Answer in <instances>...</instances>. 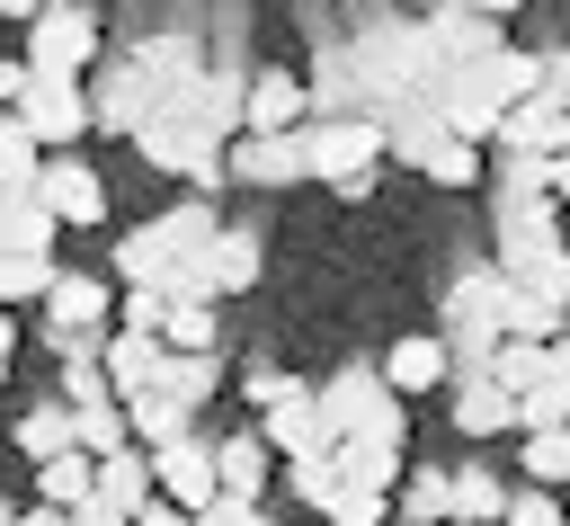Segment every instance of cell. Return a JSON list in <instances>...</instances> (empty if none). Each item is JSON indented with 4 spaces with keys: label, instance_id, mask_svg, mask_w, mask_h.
<instances>
[{
    "label": "cell",
    "instance_id": "obj_1",
    "mask_svg": "<svg viewBox=\"0 0 570 526\" xmlns=\"http://www.w3.org/2000/svg\"><path fill=\"white\" fill-rule=\"evenodd\" d=\"M312 419H321V437L330 446H392L401 455V437H410V401H392L383 383H374V366H338L330 383H312Z\"/></svg>",
    "mask_w": 570,
    "mask_h": 526
},
{
    "label": "cell",
    "instance_id": "obj_2",
    "mask_svg": "<svg viewBox=\"0 0 570 526\" xmlns=\"http://www.w3.org/2000/svg\"><path fill=\"white\" fill-rule=\"evenodd\" d=\"M214 232H223V214L187 196V205H169V214H151V223H134V232L116 241V276H125V285H151V276H169V267H187V259H196V250H205Z\"/></svg>",
    "mask_w": 570,
    "mask_h": 526
},
{
    "label": "cell",
    "instance_id": "obj_3",
    "mask_svg": "<svg viewBox=\"0 0 570 526\" xmlns=\"http://www.w3.org/2000/svg\"><path fill=\"white\" fill-rule=\"evenodd\" d=\"M499 294H508L499 267H463V276L445 285V321H436L428 339L445 348L454 374H481V366H490V348H499Z\"/></svg>",
    "mask_w": 570,
    "mask_h": 526
},
{
    "label": "cell",
    "instance_id": "obj_4",
    "mask_svg": "<svg viewBox=\"0 0 570 526\" xmlns=\"http://www.w3.org/2000/svg\"><path fill=\"white\" fill-rule=\"evenodd\" d=\"M374 160H383V125L374 116H312L303 125V178H321L338 196H365Z\"/></svg>",
    "mask_w": 570,
    "mask_h": 526
},
{
    "label": "cell",
    "instance_id": "obj_5",
    "mask_svg": "<svg viewBox=\"0 0 570 526\" xmlns=\"http://www.w3.org/2000/svg\"><path fill=\"white\" fill-rule=\"evenodd\" d=\"M160 89H169V80H160V71H151L134 45H125V53H107V62H98V80H80L89 134H134V125L160 107Z\"/></svg>",
    "mask_w": 570,
    "mask_h": 526
},
{
    "label": "cell",
    "instance_id": "obj_6",
    "mask_svg": "<svg viewBox=\"0 0 570 526\" xmlns=\"http://www.w3.org/2000/svg\"><path fill=\"white\" fill-rule=\"evenodd\" d=\"M0 116H9V125H18V134H27V143L45 152V160H53V152H71V143L89 134L80 80H53V71H27V89H18V98H9Z\"/></svg>",
    "mask_w": 570,
    "mask_h": 526
},
{
    "label": "cell",
    "instance_id": "obj_7",
    "mask_svg": "<svg viewBox=\"0 0 570 526\" xmlns=\"http://www.w3.org/2000/svg\"><path fill=\"white\" fill-rule=\"evenodd\" d=\"M98 45H107V27H98V9H45L36 0V18H27V71H53V80H80L89 62H98Z\"/></svg>",
    "mask_w": 570,
    "mask_h": 526
},
{
    "label": "cell",
    "instance_id": "obj_8",
    "mask_svg": "<svg viewBox=\"0 0 570 526\" xmlns=\"http://www.w3.org/2000/svg\"><path fill=\"white\" fill-rule=\"evenodd\" d=\"M561 134H570V116H561V80H552V71H543L534 98H517V107L490 125V143H499L508 160H561Z\"/></svg>",
    "mask_w": 570,
    "mask_h": 526
},
{
    "label": "cell",
    "instance_id": "obj_9",
    "mask_svg": "<svg viewBox=\"0 0 570 526\" xmlns=\"http://www.w3.org/2000/svg\"><path fill=\"white\" fill-rule=\"evenodd\" d=\"M410 27L428 36V53H436L445 71H472V62H490V53L508 45L499 9H428V18H410Z\"/></svg>",
    "mask_w": 570,
    "mask_h": 526
},
{
    "label": "cell",
    "instance_id": "obj_10",
    "mask_svg": "<svg viewBox=\"0 0 570 526\" xmlns=\"http://www.w3.org/2000/svg\"><path fill=\"white\" fill-rule=\"evenodd\" d=\"M36 205L53 214V232H62V223H107V187H98V169H89L80 152H53V160L36 169Z\"/></svg>",
    "mask_w": 570,
    "mask_h": 526
},
{
    "label": "cell",
    "instance_id": "obj_11",
    "mask_svg": "<svg viewBox=\"0 0 570 526\" xmlns=\"http://www.w3.org/2000/svg\"><path fill=\"white\" fill-rule=\"evenodd\" d=\"M294 125H312V89L294 80V71H249L240 80V134H294Z\"/></svg>",
    "mask_w": 570,
    "mask_h": 526
},
{
    "label": "cell",
    "instance_id": "obj_12",
    "mask_svg": "<svg viewBox=\"0 0 570 526\" xmlns=\"http://www.w3.org/2000/svg\"><path fill=\"white\" fill-rule=\"evenodd\" d=\"M232 178H240V187H294V178H303V125H294V134H267V143H258V134H232V143H223V187H232Z\"/></svg>",
    "mask_w": 570,
    "mask_h": 526
},
{
    "label": "cell",
    "instance_id": "obj_13",
    "mask_svg": "<svg viewBox=\"0 0 570 526\" xmlns=\"http://www.w3.org/2000/svg\"><path fill=\"white\" fill-rule=\"evenodd\" d=\"M142 464H151V499H160V508L196 517V508L214 499V464H205V437H178V446H160V455H142Z\"/></svg>",
    "mask_w": 570,
    "mask_h": 526
},
{
    "label": "cell",
    "instance_id": "obj_14",
    "mask_svg": "<svg viewBox=\"0 0 570 526\" xmlns=\"http://www.w3.org/2000/svg\"><path fill=\"white\" fill-rule=\"evenodd\" d=\"M116 312V294H107V276H80V267H53V285H45V330L53 339H89L98 321Z\"/></svg>",
    "mask_w": 570,
    "mask_h": 526
},
{
    "label": "cell",
    "instance_id": "obj_15",
    "mask_svg": "<svg viewBox=\"0 0 570 526\" xmlns=\"http://www.w3.org/2000/svg\"><path fill=\"white\" fill-rule=\"evenodd\" d=\"M374 383H383L392 401H419V392L454 383V366H445V348H436L428 330H410V339H392V348L374 357Z\"/></svg>",
    "mask_w": 570,
    "mask_h": 526
},
{
    "label": "cell",
    "instance_id": "obj_16",
    "mask_svg": "<svg viewBox=\"0 0 570 526\" xmlns=\"http://www.w3.org/2000/svg\"><path fill=\"white\" fill-rule=\"evenodd\" d=\"M249 276H258V232H249V223H223V232L196 250V285H205V303L249 294Z\"/></svg>",
    "mask_w": 570,
    "mask_h": 526
},
{
    "label": "cell",
    "instance_id": "obj_17",
    "mask_svg": "<svg viewBox=\"0 0 570 526\" xmlns=\"http://www.w3.org/2000/svg\"><path fill=\"white\" fill-rule=\"evenodd\" d=\"M160 339H134V330H107V348H98V383H107V401H142L151 383H160Z\"/></svg>",
    "mask_w": 570,
    "mask_h": 526
},
{
    "label": "cell",
    "instance_id": "obj_18",
    "mask_svg": "<svg viewBox=\"0 0 570 526\" xmlns=\"http://www.w3.org/2000/svg\"><path fill=\"white\" fill-rule=\"evenodd\" d=\"M499 508H508V481L481 455L445 464V526H499Z\"/></svg>",
    "mask_w": 570,
    "mask_h": 526
},
{
    "label": "cell",
    "instance_id": "obj_19",
    "mask_svg": "<svg viewBox=\"0 0 570 526\" xmlns=\"http://www.w3.org/2000/svg\"><path fill=\"white\" fill-rule=\"evenodd\" d=\"M205 464H214V490L223 499L267 508V446L258 437H205Z\"/></svg>",
    "mask_w": 570,
    "mask_h": 526
},
{
    "label": "cell",
    "instance_id": "obj_20",
    "mask_svg": "<svg viewBox=\"0 0 570 526\" xmlns=\"http://www.w3.org/2000/svg\"><path fill=\"white\" fill-rule=\"evenodd\" d=\"M267 455H285V464H303V455H330V437H321V419H312V392H294V401H276V410H258V428H249Z\"/></svg>",
    "mask_w": 570,
    "mask_h": 526
},
{
    "label": "cell",
    "instance_id": "obj_21",
    "mask_svg": "<svg viewBox=\"0 0 570 526\" xmlns=\"http://www.w3.org/2000/svg\"><path fill=\"white\" fill-rule=\"evenodd\" d=\"M552 374H570L561 366V348H517V339H499L490 348V366H481V383L490 392H508V401H525L534 383H552Z\"/></svg>",
    "mask_w": 570,
    "mask_h": 526
},
{
    "label": "cell",
    "instance_id": "obj_22",
    "mask_svg": "<svg viewBox=\"0 0 570 526\" xmlns=\"http://www.w3.org/2000/svg\"><path fill=\"white\" fill-rule=\"evenodd\" d=\"M89 499L107 508V517H134L142 499H151V464L125 446V455H107V464H89Z\"/></svg>",
    "mask_w": 570,
    "mask_h": 526
},
{
    "label": "cell",
    "instance_id": "obj_23",
    "mask_svg": "<svg viewBox=\"0 0 570 526\" xmlns=\"http://www.w3.org/2000/svg\"><path fill=\"white\" fill-rule=\"evenodd\" d=\"M187 116H196V134H205V143H232V134H240V80H232V71H196Z\"/></svg>",
    "mask_w": 570,
    "mask_h": 526
},
{
    "label": "cell",
    "instance_id": "obj_24",
    "mask_svg": "<svg viewBox=\"0 0 570 526\" xmlns=\"http://www.w3.org/2000/svg\"><path fill=\"white\" fill-rule=\"evenodd\" d=\"M330 473H338V490H365V499H392V481H401V455L392 446H330Z\"/></svg>",
    "mask_w": 570,
    "mask_h": 526
},
{
    "label": "cell",
    "instance_id": "obj_25",
    "mask_svg": "<svg viewBox=\"0 0 570 526\" xmlns=\"http://www.w3.org/2000/svg\"><path fill=\"white\" fill-rule=\"evenodd\" d=\"M151 392H160V401H178V410L196 419V410L223 392V357H160V383H151Z\"/></svg>",
    "mask_w": 570,
    "mask_h": 526
},
{
    "label": "cell",
    "instance_id": "obj_26",
    "mask_svg": "<svg viewBox=\"0 0 570 526\" xmlns=\"http://www.w3.org/2000/svg\"><path fill=\"white\" fill-rule=\"evenodd\" d=\"M454 428H463V437H517V401L490 392L481 374H463V383H454Z\"/></svg>",
    "mask_w": 570,
    "mask_h": 526
},
{
    "label": "cell",
    "instance_id": "obj_27",
    "mask_svg": "<svg viewBox=\"0 0 570 526\" xmlns=\"http://www.w3.org/2000/svg\"><path fill=\"white\" fill-rule=\"evenodd\" d=\"M392 517H410V526H445V464H419L410 481H392V499H383Z\"/></svg>",
    "mask_w": 570,
    "mask_h": 526
},
{
    "label": "cell",
    "instance_id": "obj_28",
    "mask_svg": "<svg viewBox=\"0 0 570 526\" xmlns=\"http://www.w3.org/2000/svg\"><path fill=\"white\" fill-rule=\"evenodd\" d=\"M36 169H45V152H36V143H27V134L0 116V214L36 196Z\"/></svg>",
    "mask_w": 570,
    "mask_h": 526
},
{
    "label": "cell",
    "instance_id": "obj_29",
    "mask_svg": "<svg viewBox=\"0 0 570 526\" xmlns=\"http://www.w3.org/2000/svg\"><path fill=\"white\" fill-rule=\"evenodd\" d=\"M134 437H125V410L116 401H98V410H71V455H89V464H107V455H125Z\"/></svg>",
    "mask_w": 570,
    "mask_h": 526
},
{
    "label": "cell",
    "instance_id": "obj_30",
    "mask_svg": "<svg viewBox=\"0 0 570 526\" xmlns=\"http://www.w3.org/2000/svg\"><path fill=\"white\" fill-rule=\"evenodd\" d=\"M18 455H27V464H53V455H71V410H62V401H36V410L18 419Z\"/></svg>",
    "mask_w": 570,
    "mask_h": 526
},
{
    "label": "cell",
    "instance_id": "obj_31",
    "mask_svg": "<svg viewBox=\"0 0 570 526\" xmlns=\"http://www.w3.org/2000/svg\"><path fill=\"white\" fill-rule=\"evenodd\" d=\"M36 508H89V455L36 464Z\"/></svg>",
    "mask_w": 570,
    "mask_h": 526
},
{
    "label": "cell",
    "instance_id": "obj_32",
    "mask_svg": "<svg viewBox=\"0 0 570 526\" xmlns=\"http://www.w3.org/2000/svg\"><path fill=\"white\" fill-rule=\"evenodd\" d=\"M0 250H9V259H53V214H45L36 196L9 205V214H0Z\"/></svg>",
    "mask_w": 570,
    "mask_h": 526
},
{
    "label": "cell",
    "instance_id": "obj_33",
    "mask_svg": "<svg viewBox=\"0 0 570 526\" xmlns=\"http://www.w3.org/2000/svg\"><path fill=\"white\" fill-rule=\"evenodd\" d=\"M419 178H428V187H481V152H472V143H445V134H436V143L419 152Z\"/></svg>",
    "mask_w": 570,
    "mask_h": 526
},
{
    "label": "cell",
    "instance_id": "obj_34",
    "mask_svg": "<svg viewBox=\"0 0 570 526\" xmlns=\"http://www.w3.org/2000/svg\"><path fill=\"white\" fill-rule=\"evenodd\" d=\"M561 419H570V374H552L517 401V437H561Z\"/></svg>",
    "mask_w": 570,
    "mask_h": 526
},
{
    "label": "cell",
    "instance_id": "obj_35",
    "mask_svg": "<svg viewBox=\"0 0 570 526\" xmlns=\"http://www.w3.org/2000/svg\"><path fill=\"white\" fill-rule=\"evenodd\" d=\"M45 285H53V259H9V250H0V312L45 303Z\"/></svg>",
    "mask_w": 570,
    "mask_h": 526
},
{
    "label": "cell",
    "instance_id": "obj_36",
    "mask_svg": "<svg viewBox=\"0 0 570 526\" xmlns=\"http://www.w3.org/2000/svg\"><path fill=\"white\" fill-rule=\"evenodd\" d=\"M517 455H525V481L552 499V490H561V473H570V437H525Z\"/></svg>",
    "mask_w": 570,
    "mask_h": 526
},
{
    "label": "cell",
    "instance_id": "obj_37",
    "mask_svg": "<svg viewBox=\"0 0 570 526\" xmlns=\"http://www.w3.org/2000/svg\"><path fill=\"white\" fill-rule=\"evenodd\" d=\"M285 490H294L303 508H330V499H338V473H330V455H303V464H285Z\"/></svg>",
    "mask_w": 570,
    "mask_h": 526
},
{
    "label": "cell",
    "instance_id": "obj_38",
    "mask_svg": "<svg viewBox=\"0 0 570 526\" xmlns=\"http://www.w3.org/2000/svg\"><path fill=\"white\" fill-rule=\"evenodd\" d=\"M240 392H249L258 410H276V401H294V392H312V383H294L285 366H267V357H258V366H240Z\"/></svg>",
    "mask_w": 570,
    "mask_h": 526
},
{
    "label": "cell",
    "instance_id": "obj_39",
    "mask_svg": "<svg viewBox=\"0 0 570 526\" xmlns=\"http://www.w3.org/2000/svg\"><path fill=\"white\" fill-rule=\"evenodd\" d=\"M107 321H116V330H134V339H151V330H160V294H151V285H125Z\"/></svg>",
    "mask_w": 570,
    "mask_h": 526
},
{
    "label": "cell",
    "instance_id": "obj_40",
    "mask_svg": "<svg viewBox=\"0 0 570 526\" xmlns=\"http://www.w3.org/2000/svg\"><path fill=\"white\" fill-rule=\"evenodd\" d=\"M187 526H285V517H276V508H249V499H223V490H214V499H205Z\"/></svg>",
    "mask_w": 570,
    "mask_h": 526
},
{
    "label": "cell",
    "instance_id": "obj_41",
    "mask_svg": "<svg viewBox=\"0 0 570 526\" xmlns=\"http://www.w3.org/2000/svg\"><path fill=\"white\" fill-rule=\"evenodd\" d=\"M321 517H330V526H383L392 508H383V499H365V490H338V499H330Z\"/></svg>",
    "mask_w": 570,
    "mask_h": 526
},
{
    "label": "cell",
    "instance_id": "obj_42",
    "mask_svg": "<svg viewBox=\"0 0 570 526\" xmlns=\"http://www.w3.org/2000/svg\"><path fill=\"white\" fill-rule=\"evenodd\" d=\"M499 526H561V508H552L543 490H508V508H499Z\"/></svg>",
    "mask_w": 570,
    "mask_h": 526
},
{
    "label": "cell",
    "instance_id": "obj_43",
    "mask_svg": "<svg viewBox=\"0 0 570 526\" xmlns=\"http://www.w3.org/2000/svg\"><path fill=\"white\" fill-rule=\"evenodd\" d=\"M125 526H187V517H178V508H160V499H142V508H134Z\"/></svg>",
    "mask_w": 570,
    "mask_h": 526
},
{
    "label": "cell",
    "instance_id": "obj_44",
    "mask_svg": "<svg viewBox=\"0 0 570 526\" xmlns=\"http://www.w3.org/2000/svg\"><path fill=\"white\" fill-rule=\"evenodd\" d=\"M62 526H125V517H107V508L89 499V508H62Z\"/></svg>",
    "mask_w": 570,
    "mask_h": 526
},
{
    "label": "cell",
    "instance_id": "obj_45",
    "mask_svg": "<svg viewBox=\"0 0 570 526\" xmlns=\"http://www.w3.org/2000/svg\"><path fill=\"white\" fill-rule=\"evenodd\" d=\"M9 348H18V312H0V383H9Z\"/></svg>",
    "mask_w": 570,
    "mask_h": 526
},
{
    "label": "cell",
    "instance_id": "obj_46",
    "mask_svg": "<svg viewBox=\"0 0 570 526\" xmlns=\"http://www.w3.org/2000/svg\"><path fill=\"white\" fill-rule=\"evenodd\" d=\"M18 526H62V508H18Z\"/></svg>",
    "mask_w": 570,
    "mask_h": 526
},
{
    "label": "cell",
    "instance_id": "obj_47",
    "mask_svg": "<svg viewBox=\"0 0 570 526\" xmlns=\"http://www.w3.org/2000/svg\"><path fill=\"white\" fill-rule=\"evenodd\" d=\"M0 526H18V508H9V499H0Z\"/></svg>",
    "mask_w": 570,
    "mask_h": 526
}]
</instances>
